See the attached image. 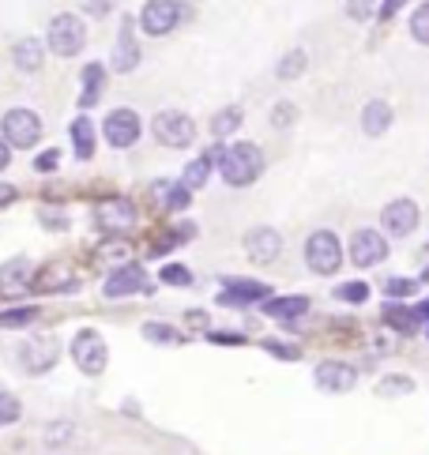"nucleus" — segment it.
Returning a JSON list of instances; mask_svg holds the SVG:
<instances>
[{"label": "nucleus", "instance_id": "a19ab883", "mask_svg": "<svg viewBox=\"0 0 429 455\" xmlns=\"http://www.w3.org/2000/svg\"><path fill=\"white\" fill-rule=\"evenodd\" d=\"M42 222L49 226V230H64V226H69L64 211H53V207H42Z\"/></svg>", "mask_w": 429, "mask_h": 455}, {"label": "nucleus", "instance_id": "2f4dec72", "mask_svg": "<svg viewBox=\"0 0 429 455\" xmlns=\"http://www.w3.org/2000/svg\"><path fill=\"white\" fill-rule=\"evenodd\" d=\"M384 399L388 395H407V392H415V380H407V377H388V380H381V387H376Z\"/></svg>", "mask_w": 429, "mask_h": 455}, {"label": "nucleus", "instance_id": "6e6552de", "mask_svg": "<svg viewBox=\"0 0 429 455\" xmlns=\"http://www.w3.org/2000/svg\"><path fill=\"white\" fill-rule=\"evenodd\" d=\"M181 23V4L177 0H147L143 12H140V27L147 30V35H170V30Z\"/></svg>", "mask_w": 429, "mask_h": 455}, {"label": "nucleus", "instance_id": "09e8293b", "mask_svg": "<svg viewBox=\"0 0 429 455\" xmlns=\"http://www.w3.org/2000/svg\"><path fill=\"white\" fill-rule=\"evenodd\" d=\"M189 323H196V328H204L207 320H204V313H189Z\"/></svg>", "mask_w": 429, "mask_h": 455}, {"label": "nucleus", "instance_id": "9d476101", "mask_svg": "<svg viewBox=\"0 0 429 455\" xmlns=\"http://www.w3.org/2000/svg\"><path fill=\"white\" fill-rule=\"evenodd\" d=\"M102 136L109 140V148H132L140 140V117L132 109H113L102 124Z\"/></svg>", "mask_w": 429, "mask_h": 455}, {"label": "nucleus", "instance_id": "4468645a", "mask_svg": "<svg viewBox=\"0 0 429 455\" xmlns=\"http://www.w3.org/2000/svg\"><path fill=\"white\" fill-rule=\"evenodd\" d=\"M147 286V275L143 267L136 264H125V267H113L109 279H106V298H128V294H140V290Z\"/></svg>", "mask_w": 429, "mask_h": 455}, {"label": "nucleus", "instance_id": "f3484780", "mask_svg": "<svg viewBox=\"0 0 429 455\" xmlns=\"http://www.w3.org/2000/svg\"><path fill=\"white\" fill-rule=\"evenodd\" d=\"M140 64V45L132 38V20L121 23V38H117V50H113V68L117 72H132Z\"/></svg>", "mask_w": 429, "mask_h": 455}, {"label": "nucleus", "instance_id": "393cba45", "mask_svg": "<svg viewBox=\"0 0 429 455\" xmlns=\"http://www.w3.org/2000/svg\"><path fill=\"white\" fill-rule=\"evenodd\" d=\"M211 166H214L211 155L189 162V166H185V177H181V185H185L189 192H192V188H204V185H207V177H211Z\"/></svg>", "mask_w": 429, "mask_h": 455}, {"label": "nucleus", "instance_id": "de8ad7c7", "mask_svg": "<svg viewBox=\"0 0 429 455\" xmlns=\"http://www.w3.org/2000/svg\"><path fill=\"white\" fill-rule=\"evenodd\" d=\"M8 200H15V188L12 185H0V204H8Z\"/></svg>", "mask_w": 429, "mask_h": 455}, {"label": "nucleus", "instance_id": "c756f323", "mask_svg": "<svg viewBox=\"0 0 429 455\" xmlns=\"http://www.w3.org/2000/svg\"><path fill=\"white\" fill-rule=\"evenodd\" d=\"M12 421H20V399L0 387V426H12Z\"/></svg>", "mask_w": 429, "mask_h": 455}, {"label": "nucleus", "instance_id": "cd10ccee", "mask_svg": "<svg viewBox=\"0 0 429 455\" xmlns=\"http://www.w3.org/2000/svg\"><path fill=\"white\" fill-rule=\"evenodd\" d=\"M38 320V308H12V313H0V328H27V323Z\"/></svg>", "mask_w": 429, "mask_h": 455}, {"label": "nucleus", "instance_id": "58836bf2", "mask_svg": "<svg viewBox=\"0 0 429 455\" xmlns=\"http://www.w3.org/2000/svg\"><path fill=\"white\" fill-rule=\"evenodd\" d=\"M72 436V426L69 421H57V426H49V433H45V444L49 448H57V444H64Z\"/></svg>", "mask_w": 429, "mask_h": 455}, {"label": "nucleus", "instance_id": "39448f33", "mask_svg": "<svg viewBox=\"0 0 429 455\" xmlns=\"http://www.w3.org/2000/svg\"><path fill=\"white\" fill-rule=\"evenodd\" d=\"M151 128H155V140L162 148H189L196 140V124L189 113H181V109H162Z\"/></svg>", "mask_w": 429, "mask_h": 455}, {"label": "nucleus", "instance_id": "8fccbe9b", "mask_svg": "<svg viewBox=\"0 0 429 455\" xmlns=\"http://www.w3.org/2000/svg\"><path fill=\"white\" fill-rule=\"evenodd\" d=\"M415 313H418V320H429V301H422V305L415 308Z\"/></svg>", "mask_w": 429, "mask_h": 455}, {"label": "nucleus", "instance_id": "c85d7f7f", "mask_svg": "<svg viewBox=\"0 0 429 455\" xmlns=\"http://www.w3.org/2000/svg\"><path fill=\"white\" fill-rule=\"evenodd\" d=\"M410 35H415V42L429 45V4L415 8V15H410Z\"/></svg>", "mask_w": 429, "mask_h": 455}, {"label": "nucleus", "instance_id": "f257e3e1", "mask_svg": "<svg viewBox=\"0 0 429 455\" xmlns=\"http://www.w3.org/2000/svg\"><path fill=\"white\" fill-rule=\"evenodd\" d=\"M211 162H219L223 181L234 188L253 185L263 170V155L256 143H234V148H226V151H211Z\"/></svg>", "mask_w": 429, "mask_h": 455}, {"label": "nucleus", "instance_id": "f03ea898", "mask_svg": "<svg viewBox=\"0 0 429 455\" xmlns=\"http://www.w3.org/2000/svg\"><path fill=\"white\" fill-rule=\"evenodd\" d=\"M0 136L8 140V148H35V143L42 140V121L35 109H8L4 121H0Z\"/></svg>", "mask_w": 429, "mask_h": 455}, {"label": "nucleus", "instance_id": "c03bdc74", "mask_svg": "<svg viewBox=\"0 0 429 455\" xmlns=\"http://www.w3.org/2000/svg\"><path fill=\"white\" fill-rule=\"evenodd\" d=\"M403 4H407V0H384V4H381V20H392V15L400 12Z\"/></svg>", "mask_w": 429, "mask_h": 455}, {"label": "nucleus", "instance_id": "4be33fe9", "mask_svg": "<svg viewBox=\"0 0 429 455\" xmlns=\"http://www.w3.org/2000/svg\"><path fill=\"white\" fill-rule=\"evenodd\" d=\"M12 57H15V68H20V72H38L42 68V42H35V38L15 42Z\"/></svg>", "mask_w": 429, "mask_h": 455}, {"label": "nucleus", "instance_id": "473e14b6", "mask_svg": "<svg viewBox=\"0 0 429 455\" xmlns=\"http://www.w3.org/2000/svg\"><path fill=\"white\" fill-rule=\"evenodd\" d=\"M388 323L400 331H415L418 328V313L410 308V313H400V308H388Z\"/></svg>", "mask_w": 429, "mask_h": 455}, {"label": "nucleus", "instance_id": "79ce46f5", "mask_svg": "<svg viewBox=\"0 0 429 455\" xmlns=\"http://www.w3.org/2000/svg\"><path fill=\"white\" fill-rule=\"evenodd\" d=\"M84 8H87V15H94V20H102V15L113 8V0H84Z\"/></svg>", "mask_w": 429, "mask_h": 455}, {"label": "nucleus", "instance_id": "ea45409f", "mask_svg": "<svg viewBox=\"0 0 429 455\" xmlns=\"http://www.w3.org/2000/svg\"><path fill=\"white\" fill-rule=\"evenodd\" d=\"M57 166H61V151H57V148H53V151H42L38 162H35L38 173H49V170H57Z\"/></svg>", "mask_w": 429, "mask_h": 455}, {"label": "nucleus", "instance_id": "49530a36", "mask_svg": "<svg viewBox=\"0 0 429 455\" xmlns=\"http://www.w3.org/2000/svg\"><path fill=\"white\" fill-rule=\"evenodd\" d=\"M271 354H283V357H298V347H279V343H268Z\"/></svg>", "mask_w": 429, "mask_h": 455}, {"label": "nucleus", "instance_id": "9b49d317", "mask_svg": "<svg viewBox=\"0 0 429 455\" xmlns=\"http://www.w3.org/2000/svg\"><path fill=\"white\" fill-rule=\"evenodd\" d=\"M94 219L102 230L117 234V230H128V226L136 222V207H132V200H125V196H109L94 207Z\"/></svg>", "mask_w": 429, "mask_h": 455}, {"label": "nucleus", "instance_id": "412c9836", "mask_svg": "<svg viewBox=\"0 0 429 455\" xmlns=\"http://www.w3.org/2000/svg\"><path fill=\"white\" fill-rule=\"evenodd\" d=\"M102 87H106L102 64H87V68H84V94H79V106L91 109L98 99H102Z\"/></svg>", "mask_w": 429, "mask_h": 455}, {"label": "nucleus", "instance_id": "7c9ffc66", "mask_svg": "<svg viewBox=\"0 0 429 455\" xmlns=\"http://www.w3.org/2000/svg\"><path fill=\"white\" fill-rule=\"evenodd\" d=\"M143 335L151 343H181V335L170 328V323H143Z\"/></svg>", "mask_w": 429, "mask_h": 455}, {"label": "nucleus", "instance_id": "37998d69", "mask_svg": "<svg viewBox=\"0 0 429 455\" xmlns=\"http://www.w3.org/2000/svg\"><path fill=\"white\" fill-rule=\"evenodd\" d=\"M211 343H219V347H223V343H226V347H238V343H241V335H230V331H214V335H211Z\"/></svg>", "mask_w": 429, "mask_h": 455}, {"label": "nucleus", "instance_id": "2eb2a0df", "mask_svg": "<svg viewBox=\"0 0 429 455\" xmlns=\"http://www.w3.org/2000/svg\"><path fill=\"white\" fill-rule=\"evenodd\" d=\"M354 384H358V369L343 365V362H324V365L317 369V387H320V392L343 395V392H351Z\"/></svg>", "mask_w": 429, "mask_h": 455}, {"label": "nucleus", "instance_id": "7ed1b4c3", "mask_svg": "<svg viewBox=\"0 0 429 455\" xmlns=\"http://www.w3.org/2000/svg\"><path fill=\"white\" fill-rule=\"evenodd\" d=\"M87 42V27L79 15H57L53 23H49V50H53L57 57H76L79 50H84Z\"/></svg>", "mask_w": 429, "mask_h": 455}, {"label": "nucleus", "instance_id": "a878e982", "mask_svg": "<svg viewBox=\"0 0 429 455\" xmlns=\"http://www.w3.org/2000/svg\"><path fill=\"white\" fill-rule=\"evenodd\" d=\"M238 124H241V109L230 106V109H223L219 117L211 121V132H214V136H230V132H238Z\"/></svg>", "mask_w": 429, "mask_h": 455}, {"label": "nucleus", "instance_id": "dca6fc26", "mask_svg": "<svg viewBox=\"0 0 429 455\" xmlns=\"http://www.w3.org/2000/svg\"><path fill=\"white\" fill-rule=\"evenodd\" d=\"M35 275V264H30L27 256H15V259H8L4 267H0V294L4 298H15V294H23V290L35 283L30 279Z\"/></svg>", "mask_w": 429, "mask_h": 455}, {"label": "nucleus", "instance_id": "4c0bfd02", "mask_svg": "<svg viewBox=\"0 0 429 455\" xmlns=\"http://www.w3.org/2000/svg\"><path fill=\"white\" fill-rule=\"evenodd\" d=\"M336 298H343V301H366L369 298V290H366V283H351V286H339L336 290Z\"/></svg>", "mask_w": 429, "mask_h": 455}, {"label": "nucleus", "instance_id": "f8f14e48", "mask_svg": "<svg viewBox=\"0 0 429 455\" xmlns=\"http://www.w3.org/2000/svg\"><path fill=\"white\" fill-rule=\"evenodd\" d=\"M381 222H384V230H388L392 237L415 234V226H418V207H415V200H392V204L381 211Z\"/></svg>", "mask_w": 429, "mask_h": 455}, {"label": "nucleus", "instance_id": "e433bc0d", "mask_svg": "<svg viewBox=\"0 0 429 455\" xmlns=\"http://www.w3.org/2000/svg\"><path fill=\"white\" fill-rule=\"evenodd\" d=\"M373 4L376 0H346V15H351V20H373Z\"/></svg>", "mask_w": 429, "mask_h": 455}, {"label": "nucleus", "instance_id": "b1692460", "mask_svg": "<svg viewBox=\"0 0 429 455\" xmlns=\"http://www.w3.org/2000/svg\"><path fill=\"white\" fill-rule=\"evenodd\" d=\"M72 143H76V158H94V124L87 117L72 121Z\"/></svg>", "mask_w": 429, "mask_h": 455}, {"label": "nucleus", "instance_id": "0eeeda50", "mask_svg": "<svg viewBox=\"0 0 429 455\" xmlns=\"http://www.w3.org/2000/svg\"><path fill=\"white\" fill-rule=\"evenodd\" d=\"M57 357H61V343L53 335H35V339H27V343L20 347V362L27 365V372H35V377H42V372L53 369Z\"/></svg>", "mask_w": 429, "mask_h": 455}, {"label": "nucleus", "instance_id": "ddd939ff", "mask_svg": "<svg viewBox=\"0 0 429 455\" xmlns=\"http://www.w3.org/2000/svg\"><path fill=\"white\" fill-rule=\"evenodd\" d=\"M279 249H283V237H279V230H271V226H260V230L245 234V252H249L253 264H271Z\"/></svg>", "mask_w": 429, "mask_h": 455}, {"label": "nucleus", "instance_id": "5701e85b", "mask_svg": "<svg viewBox=\"0 0 429 455\" xmlns=\"http://www.w3.org/2000/svg\"><path fill=\"white\" fill-rule=\"evenodd\" d=\"M305 308H309L305 298H271L268 305H263V313H268L271 320H298Z\"/></svg>", "mask_w": 429, "mask_h": 455}, {"label": "nucleus", "instance_id": "a211bd4d", "mask_svg": "<svg viewBox=\"0 0 429 455\" xmlns=\"http://www.w3.org/2000/svg\"><path fill=\"white\" fill-rule=\"evenodd\" d=\"M260 298H268V286L263 283H241V279H230L226 290L219 294L223 305H249V301H260Z\"/></svg>", "mask_w": 429, "mask_h": 455}, {"label": "nucleus", "instance_id": "1a4fd4ad", "mask_svg": "<svg viewBox=\"0 0 429 455\" xmlns=\"http://www.w3.org/2000/svg\"><path fill=\"white\" fill-rule=\"evenodd\" d=\"M384 256H388V241L384 234H376V230H358L351 237V259L358 267H376V264H384Z\"/></svg>", "mask_w": 429, "mask_h": 455}, {"label": "nucleus", "instance_id": "c9c22d12", "mask_svg": "<svg viewBox=\"0 0 429 455\" xmlns=\"http://www.w3.org/2000/svg\"><path fill=\"white\" fill-rule=\"evenodd\" d=\"M162 283H170V286H189L192 275H189V267L170 264V267H162Z\"/></svg>", "mask_w": 429, "mask_h": 455}, {"label": "nucleus", "instance_id": "a18cd8bd", "mask_svg": "<svg viewBox=\"0 0 429 455\" xmlns=\"http://www.w3.org/2000/svg\"><path fill=\"white\" fill-rule=\"evenodd\" d=\"M8 162H12V148H8V140H4V136H0V170H4V166H8Z\"/></svg>", "mask_w": 429, "mask_h": 455}, {"label": "nucleus", "instance_id": "f704fd0d", "mask_svg": "<svg viewBox=\"0 0 429 455\" xmlns=\"http://www.w3.org/2000/svg\"><path fill=\"white\" fill-rule=\"evenodd\" d=\"M294 121H298V109H294L290 102H279V106L271 109V124H275V128H290Z\"/></svg>", "mask_w": 429, "mask_h": 455}, {"label": "nucleus", "instance_id": "20e7f679", "mask_svg": "<svg viewBox=\"0 0 429 455\" xmlns=\"http://www.w3.org/2000/svg\"><path fill=\"white\" fill-rule=\"evenodd\" d=\"M305 264L317 271V275H336L339 264H343V245L336 234L328 230H317L309 241H305Z\"/></svg>", "mask_w": 429, "mask_h": 455}, {"label": "nucleus", "instance_id": "bb28decb", "mask_svg": "<svg viewBox=\"0 0 429 455\" xmlns=\"http://www.w3.org/2000/svg\"><path fill=\"white\" fill-rule=\"evenodd\" d=\"M279 79H298L302 72H305V53L302 50H294V53H287L283 60H279Z\"/></svg>", "mask_w": 429, "mask_h": 455}, {"label": "nucleus", "instance_id": "aec40b11", "mask_svg": "<svg viewBox=\"0 0 429 455\" xmlns=\"http://www.w3.org/2000/svg\"><path fill=\"white\" fill-rule=\"evenodd\" d=\"M30 286L42 290V294H53V290H79L76 275L69 267H49V271H42V279H35Z\"/></svg>", "mask_w": 429, "mask_h": 455}, {"label": "nucleus", "instance_id": "6ab92c4d", "mask_svg": "<svg viewBox=\"0 0 429 455\" xmlns=\"http://www.w3.org/2000/svg\"><path fill=\"white\" fill-rule=\"evenodd\" d=\"M388 124H392V109H388V102L373 99L366 109H361V128H366L369 136H384V132H388Z\"/></svg>", "mask_w": 429, "mask_h": 455}, {"label": "nucleus", "instance_id": "72a5a7b5", "mask_svg": "<svg viewBox=\"0 0 429 455\" xmlns=\"http://www.w3.org/2000/svg\"><path fill=\"white\" fill-rule=\"evenodd\" d=\"M384 290H388V298H410L418 290V283L415 279H400V275H395V279L384 283Z\"/></svg>", "mask_w": 429, "mask_h": 455}, {"label": "nucleus", "instance_id": "423d86ee", "mask_svg": "<svg viewBox=\"0 0 429 455\" xmlns=\"http://www.w3.org/2000/svg\"><path fill=\"white\" fill-rule=\"evenodd\" d=\"M72 362L79 365V372L98 377V372L106 369V362H109V350L102 343V335H98V331H79L72 339Z\"/></svg>", "mask_w": 429, "mask_h": 455}]
</instances>
